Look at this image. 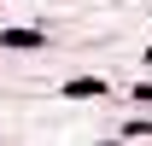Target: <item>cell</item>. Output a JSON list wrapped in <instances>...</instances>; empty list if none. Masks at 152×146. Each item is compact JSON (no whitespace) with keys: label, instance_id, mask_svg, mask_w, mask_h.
<instances>
[{"label":"cell","instance_id":"cell-1","mask_svg":"<svg viewBox=\"0 0 152 146\" xmlns=\"http://www.w3.org/2000/svg\"><path fill=\"white\" fill-rule=\"evenodd\" d=\"M99 93H105L99 76H70V82H64V99H99Z\"/></svg>","mask_w":152,"mask_h":146},{"label":"cell","instance_id":"cell-2","mask_svg":"<svg viewBox=\"0 0 152 146\" xmlns=\"http://www.w3.org/2000/svg\"><path fill=\"white\" fill-rule=\"evenodd\" d=\"M0 47H47V35H41V29H6Z\"/></svg>","mask_w":152,"mask_h":146}]
</instances>
